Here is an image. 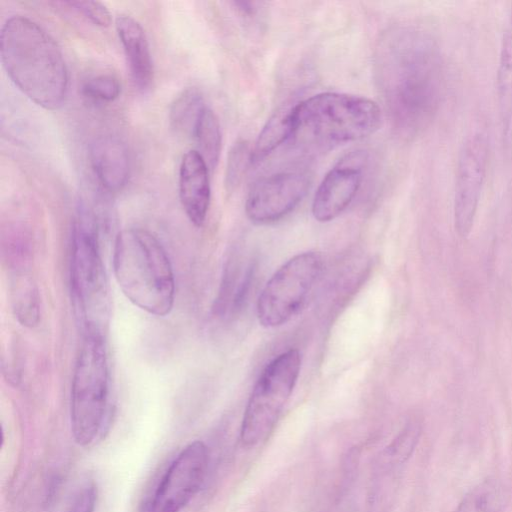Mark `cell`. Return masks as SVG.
Returning a JSON list of instances; mask_svg holds the SVG:
<instances>
[{
  "instance_id": "cell-6",
  "label": "cell",
  "mask_w": 512,
  "mask_h": 512,
  "mask_svg": "<svg viewBox=\"0 0 512 512\" xmlns=\"http://www.w3.org/2000/svg\"><path fill=\"white\" fill-rule=\"evenodd\" d=\"M83 336L72 378L70 421L74 441L89 446L105 423L110 373L104 335Z\"/></svg>"
},
{
  "instance_id": "cell-10",
  "label": "cell",
  "mask_w": 512,
  "mask_h": 512,
  "mask_svg": "<svg viewBox=\"0 0 512 512\" xmlns=\"http://www.w3.org/2000/svg\"><path fill=\"white\" fill-rule=\"evenodd\" d=\"M489 145L482 133L463 142L457 161L454 187V223L461 237L473 226L487 172Z\"/></svg>"
},
{
  "instance_id": "cell-7",
  "label": "cell",
  "mask_w": 512,
  "mask_h": 512,
  "mask_svg": "<svg viewBox=\"0 0 512 512\" xmlns=\"http://www.w3.org/2000/svg\"><path fill=\"white\" fill-rule=\"evenodd\" d=\"M300 369L297 349L282 352L265 366L244 411L240 429L243 446L255 447L269 436L293 392Z\"/></svg>"
},
{
  "instance_id": "cell-24",
  "label": "cell",
  "mask_w": 512,
  "mask_h": 512,
  "mask_svg": "<svg viewBox=\"0 0 512 512\" xmlns=\"http://www.w3.org/2000/svg\"><path fill=\"white\" fill-rule=\"evenodd\" d=\"M253 163L252 150L249 144L242 140L238 141L231 148L225 171L226 188H234L243 177L248 165Z\"/></svg>"
},
{
  "instance_id": "cell-4",
  "label": "cell",
  "mask_w": 512,
  "mask_h": 512,
  "mask_svg": "<svg viewBox=\"0 0 512 512\" xmlns=\"http://www.w3.org/2000/svg\"><path fill=\"white\" fill-rule=\"evenodd\" d=\"M292 117L291 141L308 150H325L373 134L382 115L366 97L324 92L293 105Z\"/></svg>"
},
{
  "instance_id": "cell-8",
  "label": "cell",
  "mask_w": 512,
  "mask_h": 512,
  "mask_svg": "<svg viewBox=\"0 0 512 512\" xmlns=\"http://www.w3.org/2000/svg\"><path fill=\"white\" fill-rule=\"evenodd\" d=\"M322 271V256L314 251L299 253L285 262L259 295V323L267 328L287 323L302 308Z\"/></svg>"
},
{
  "instance_id": "cell-3",
  "label": "cell",
  "mask_w": 512,
  "mask_h": 512,
  "mask_svg": "<svg viewBox=\"0 0 512 512\" xmlns=\"http://www.w3.org/2000/svg\"><path fill=\"white\" fill-rule=\"evenodd\" d=\"M113 270L119 288L135 306L155 316L173 308L175 280L169 257L159 240L142 228L116 236Z\"/></svg>"
},
{
  "instance_id": "cell-19",
  "label": "cell",
  "mask_w": 512,
  "mask_h": 512,
  "mask_svg": "<svg viewBox=\"0 0 512 512\" xmlns=\"http://www.w3.org/2000/svg\"><path fill=\"white\" fill-rule=\"evenodd\" d=\"M496 82L500 113L508 126L512 117V9L502 37Z\"/></svg>"
},
{
  "instance_id": "cell-14",
  "label": "cell",
  "mask_w": 512,
  "mask_h": 512,
  "mask_svg": "<svg viewBox=\"0 0 512 512\" xmlns=\"http://www.w3.org/2000/svg\"><path fill=\"white\" fill-rule=\"evenodd\" d=\"M92 169L109 193L123 190L130 176V157L126 145L115 136H100L90 144Z\"/></svg>"
},
{
  "instance_id": "cell-9",
  "label": "cell",
  "mask_w": 512,
  "mask_h": 512,
  "mask_svg": "<svg viewBox=\"0 0 512 512\" xmlns=\"http://www.w3.org/2000/svg\"><path fill=\"white\" fill-rule=\"evenodd\" d=\"M209 463L204 442L193 441L170 463L149 503L148 512H180L203 484Z\"/></svg>"
},
{
  "instance_id": "cell-20",
  "label": "cell",
  "mask_w": 512,
  "mask_h": 512,
  "mask_svg": "<svg viewBox=\"0 0 512 512\" xmlns=\"http://www.w3.org/2000/svg\"><path fill=\"white\" fill-rule=\"evenodd\" d=\"M11 303L17 320L26 327L39 322V298L36 286L26 272H16L11 283Z\"/></svg>"
},
{
  "instance_id": "cell-5",
  "label": "cell",
  "mask_w": 512,
  "mask_h": 512,
  "mask_svg": "<svg viewBox=\"0 0 512 512\" xmlns=\"http://www.w3.org/2000/svg\"><path fill=\"white\" fill-rule=\"evenodd\" d=\"M70 285L74 312L83 334L104 335L110 315L109 285L97 219L83 202L78 204L73 221Z\"/></svg>"
},
{
  "instance_id": "cell-16",
  "label": "cell",
  "mask_w": 512,
  "mask_h": 512,
  "mask_svg": "<svg viewBox=\"0 0 512 512\" xmlns=\"http://www.w3.org/2000/svg\"><path fill=\"white\" fill-rule=\"evenodd\" d=\"M293 135L292 106L277 110L262 128L252 149V161L257 163L278 147L291 141Z\"/></svg>"
},
{
  "instance_id": "cell-26",
  "label": "cell",
  "mask_w": 512,
  "mask_h": 512,
  "mask_svg": "<svg viewBox=\"0 0 512 512\" xmlns=\"http://www.w3.org/2000/svg\"><path fill=\"white\" fill-rule=\"evenodd\" d=\"M97 490L94 484H86L75 495L68 512H95Z\"/></svg>"
},
{
  "instance_id": "cell-12",
  "label": "cell",
  "mask_w": 512,
  "mask_h": 512,
  "mask_svg": "<svg viewBox=\"0 0 512 512\" xmlns=\"http://www.w3.org/2000/svg\"><path fill=\"white\" fill-rule=\"evenodd\" d=\"M366 160L364 152H351L329 170L312 203V214L317 221L329 222L351 204L361 186Z\"/></svg>"
},
{
  "instance_id": "cell-23",
  "label": "cell",
  "mask_w": 512,
  "mask_h": 512,
  "mask_svg": "<svg viewBox=\"0 0 512 512\" xmlns=\"http://www.w3.org/2000/svg\"><path fill=\"white\" fill-rule=\"evenodd\" d=\"M82 93L93 101L109 103L120 96L121 84L115 76L101 74L89 78L82 86Z\"/></svg>"
},
{
  "instance_id": "cell-1",
  "label": "cell",
  "mask_w": 512,
  "mask_h": 512,
  "mask_svg": "<svg viewBox=\"0 0 512 512\" xmlns=\"http://www.w3.org/2000/svg\"><path fill=\"white\" fill-rule=\"evenodd\" d=\"M375 77L394 127L404 136L423 130L441 90L437 50L423 32L407 27L385 32L374 56Z\"/></svg>"
},
{
  "instance_id": "cell-2",
  "label": "cell",
  "mask_w": 512,
  "mask_h": 512,
  "mask_svg": "<svg viewBox=\"0 0 512 512\" xmlns=\"http://www.w3.org/2000/svg\"><path fill=\"white\" fill-rule=\"evenodd\" d=\"M0 55L8 77L26 97L48 110L62 106L68 68L60 47L40 25L21 15L8 18L1 29Z\"/></svg>"
},
{
  "instance_id": "cell-22",
  "label": "cell",
  "mask_w": 512,
  "mask_h": 512,
  "mask_svg": "<svg viewBox=\"0 0 512 512\" xmlns=\"http://www.w3.org/2000/svg\"><path fill=\"white\" fill-rule=\"evenodd\" d=\"M421 435V423L412 420L384 450L386 463L397 465L405 462L413 453Z\"/></svg>"
},
{
  "instance_id": "cell-27",
  "label": "cell",
  "mask_w": 512,
  "mask_h": 512,
  "mask_svg": "<svg viewBox=\"0 0 512 512\" xmlns=\"http://www.w3.org/2000/svg\"><path fill=\"white\" fill-rule=\"evenodd\" d=\"M232 4L236 9L245 16H252L256 13L257 9L254 2L248 1H233Z\"/></svg>"
},
{
  "instance_id": "cell-15",
  "label": "cell",
  "mask_w": 512,
  "mask_h": 512,
  "mask_svg": "<svg viewBox=\"0 0 512 512\" xmlns=\"http://www.w3.org/2000/svg\"><path fill=\"white\" fill-rule=\"evenodd\" d=\"M115 27L134 85L140 91L148 90L153 82L154 69L145 30L129 15H119Z\"/></svg>"
},
{
  "instance_id": "cell-21",
  "label": "cell",
  "mask_w": 512,
  "mask_h": 512,
  "mask_svg": "<svg viewBox=\"0 0 512 512\" xmlns=\"http://www.w3.org/2000/svg\"><path fill=\"white\" fill-rule=\"evenodd\" d=\"M193 137L198 146L197 151L202 155L209 169H214L221 153L222 134L217 116L207 106L201 113Z\"/></svg>"
},
{
  "instance_id": "cell-17",
  "label": "cell",
  "mask_w": 512,
  "mask_h": 512,
  "mask_svg": "<svg viewBox=\"0 0 512 512\" xmlns=\"http://www.w3.org/2000/svg\"><path fill=\"white\" fill-rule=\"evenodd\" d=\"M509 491L495 478L483 480L460 501L456 512H502L509 502Z\"/></svg>"
},
{
  "instance_id": "cell-11",
  "label": "cell",
  "mask_w": 512,
  "mask_h": 512,
  "mask_svg": "<svg viewBox=\"0 0 512 512\" xmlns=\"http://www.w3.org/2000/svg\"><path fill=\"white\" fill-rule=\"evenodd\" d=\"M310 176L304 171H282L258 179L245 204L248 218L256 224L274 223L290 212L305 197Z\"/></svg>"
},
{
  "instance_id": "cell-18",
  "label": "cell",
  "mask_w": 512,
  "mask_h": 512,
  "mask_svg": "<svg viewBox=\"0 0 512 512\" xmlns=\"http://www.w3.org/2000/svg\"><path fill=\"white\" fill-rule=\"evenodd\" d=\"M205 107L203 97L197 89L188 88L183 90L170 106V127L179 135L193 136Z\"/></svg>"
},
{
  "instance_id": "cell-25",
  "label": "cell",
  "mask_w": 512,
  "mask_h": 512,
  "mask_svg": "<svg viewBox=\"0 0 512 512\" xmlns=\"http://www.w3.org/2000/svg\"><path fill=\"white\" fill-rule=\"evenodd\" d=\"M65 5L76 10L93 24L107 27L111 24L112 17L109 10L98 1H68Z\"/></svg>"
},
{
  "instance_id": "cell-13",
  "label": "cell",
  "mask_w": 512,
  "mask_h": 512,
  "mask_svg": "<svg viewBox=\"0 0 512 512\" xmlns=\"http://www.w3.org/2000/svg\"><path fill=\"white\" fill-rule=\"evenodd\" d=\"M179 198L190 222L204 224L210 206L211 188L209 167L197 150H189L179 167Z\"/></svg>"
}]
</instances>
